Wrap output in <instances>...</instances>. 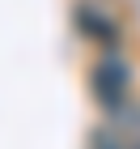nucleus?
<instances>
[{
    "label": "nucleus",
    "instance_id": "nucleus-1",
    "mask_svg": "<svg viewBox=\"0 0 140 149\" xmlns=\"http://www.w3.org/2000/svg\"><path fill=\"white\" fill-rule=\"evenodd\" d=\"M128 90H132V68L115 56V51H106V56L89 68V94L106 107V111H119V107L128 102Z\"/></svg>",
    "mask_w": 140,
    "mask_h": 149
},
{
    "label": "nucleus",
    "instance_id": "nucleus-2",
    "mask_svg": "<svg viewBox=\"0 0 140 149\" xmlns=\"http://www.w3.org/2000/svg\"><path fill=\"white\" fill-rule=\"evenodd\" d=\"M72 22H77V30H81L85 38H93L98 47H106V51H115V38H119V26L110 22V13L93 9V4H77V13H72Z\"/></svg>",
    "mask_w": 140,
    "mask_h": 149
}]
</instances>
